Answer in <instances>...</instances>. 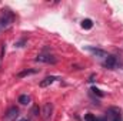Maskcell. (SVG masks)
Masks as SVG:
<instances>
[{
  "label": "cell",
  "mask_w": 123,
  "mask_h": 121,
  "mask_svg": "<svg viewBox=\"0 0 123 121\" xmlns=\"http://www.w3.org/2000/svg\"><path fill=\"white\" fill-rule=\"evenodd\" d=\"M14 22V14L10 10H3V13L0 14V33L7 30Z\"/></svg>",
  "instance_id": "cell-1"
},
{
  "label": "cell",
  "mask_w": 123,
  "mask_h": 121,
  "mask_svg": "<svg viewBox=\"0 0 123 121\" xmlns=\"http://www.w3.org/2000/svg\"><path fill=\"white\" fill-rule=\"evenodd\" d=\"M107 117L112 121H123V116H122V110L117 107H110L107 110Z\"/></svg>",
  "instance_id": "cell-2"
},
{
  "label": "cell",
  "mask_w": 123,
  "mask_h": 121,
  "mask_svg": "<svg viewBox=\"0 0 123 121\" xmlns=\"http://www.w3.org/2000/svg\"><path fill=\"white\" fill-rule=\"evenodd\" d=\"M36 61H39V63H47V64H56L57 59L53 54H44V53H42V54H39L36 57Z\"/></svg>",
  "instance_id": "cell-3"
},
{
  "label": "cell",
  "mask_w": 123,
  "mask_h": 121,
  "mask_svg": "<svg viewBox=\"0 0 123 121\" xmlns=\"http://www.w3.org/2000/svg\"><path fill=\"white\" fill-rule=\"evenodd\" d=\"M17 117H19V108L10 107V108L6 111V114H4V117H3V121H16Z\"/></svg>",
  "instance_id": "cell-4"
},
{
  "label": "cell",
  "mask_w": 123,
  "mask_h": 121,
  "mask_svg": "<svg viewBox=\"0 0 123 121\" xmlns=\"http://www.w3.org/2000/svg\"><path fill=\"white\" fill-rule=\"evenodd\" d=\"M52 113H53V104L52 103H46L42 108V118L44 121H47L52 117Z\"/></svg>",
  "instance_id": "cell-5"
},
{
  "label": "cell",
  "mask_w": 123,
  "mask_h": 121,
  "mask_svg": "<svg viewBox=\"0 0 123 121\" xmlns=\"http://www.w3.org/2000/svg\"><path fill=\"white\" fill-rule=\"evenodd\" d=\"M86 50H87V51H90L93 56H96V57H99V59H105V60H106V59L109 57V54H107L105 50H100V49H94V47L87 46V47H86Z\"/></svg>",
  "instance_id": "cell-6"
},
{
  "label": "cell",
  "mask_w": 123,
  "mask_h": 121,
  "mask_svg": "<svg viewBox=\"0 0 123 121\" xmlns=\"http://www.w3.org/2000/svg\"><path fill=\"white\" fill-rule=\"evenodd\" d=\"M105 67H107V68H117L119 67V60H117V57L116 56H109L106 61H105Z\"/></svg>",
  "instance_id": "cell-7"
},
{
  "label": "cell",
  "mask_w": 123,
  "mask_h": 121,
  "mask_svg": "<svg viewBox=\"0 0 123 121\" xmlns=\"http://www.w3.org/2000/svg\"><path fill=\"white\" fill-rule=\"evenodd\" d=\"M56 80H59V77H56V76H49V77H46L44 80H42L40 81V87H49L50 84H53Z\"/></svg>",
  "instance_id": "cell-8"
},
{
  "label": "cell",
  "mask_w": 123,
  "mask_h": 121,
  "mask_svg": "<svg viewBox=\"0 0 123 121\" xmlns=\"http://www.w3.org/2000/svg\"><path fill=\"white\" fill-rule=\"evenodd\" d=\"M34 73H37V70H34V68H30V70H23V71L17 73V77H19V78H23V77L30 76V74H34Z\"/></svg>",
  "instance_id": "cell-9"
},
{
  "label": "cell",
  "mask_w": 123,
  "mask_h": 121,
  "mask_svg": "<svg viewBox=\"0 0 123 121\" xmlns=\"http://www.w3.org/2000/svg\"><path fill=\"white\" fill-rule=\"evenodd\" d=\"M82 27H83V29H86V30L92 29V27H93V22L90 20V19H85V20L82 22Z\"/></svg>",
  "instance_id": "cell-10"
},
{
  "label": "cell",
  "mask_w": 123,
  "mask_h": 121,
  "mask_svg": "<svg viewBox=\"0 0 123 121\" xmlns=\"http://www.w3.org/2000/svg\"><path fill=\"white\" fill-rule=\"evenodd\" d=\"M19 103H20V104H23V105H26V104H29V103H30V97H29V95H26V94H23V95H20V97H19Z\"/></svg>",
  "instance_id": "cell-11"
},
{
  "label": "cell",
  "mask_w": 123,
  "mask_h": 121,
  "mask_svg": "<svg viewBox=\"0 0 123 121\" xmlns=\"http://www.w3.org/2000/svg\"><path fill=\"white\" fill-rule=\"evenodd\" d=\"M92 93H93V94H97L99 97H103V95H105V93H103V91L99 90V88H96V87H92Z\"/></svg>",
  "instance_id": "cell-12"
},
{
  "label": "cell",
  "mask_w": 123,
  "mask_h": 121,
  "mask_svg": "<svg viewBox=\"0 0 123 121\" xmlns=\"http://www.w3.org/2000/svg\"><path fill=\"white\" fill-rule=\"evenodd\" d=\"M85 121H96V117L93 114H86L85 116Z\"/></svg>",
  "instance_id": "cell-13"
},
{
  "label": "cell",
  "mask_w": 123,
  "mask_h": 121,
  "mask_svg": "<svg viewBox=\"0 0 123 121\" xmlns=\"http://www.w3.org/2000/svg\"><path fill=\"white\" fill-rule=\"evenodd\" d=\"M4 51H6V44H1V50H0V61L4 57Z\"/></svg>",
  "instance_id": "cell-14"
},
{
  "label": "cell",
  "mask_w": 123,
  "mask_h": 121,
  "mask_svg": "<svg viewBox=\"0 0 123 121\" xmlns=\"http://www.w3.org/2000/svg\"><path fill=\"white\" fill-rule=\"evenodd\" d=\"M30 114H31V116H33V117H34V116H37V114H39V107H37V105H34V107H33V108H31Z\"/></svg>",
  "instance_id": "cell-15"
},
{
  "label": "cell",
  "mask_w": 123,
  "mask_h": 121,
  "mask_svg": "<svg viewBox=\"0 0 123 121\" xmlns=\"http://www.w3.org/2000/svg\"><path fill=\"white\" fill-rule=\"evenodd\" d=\"M26 43V40H20V41H17V43H14V47H23V44Z\"/></svg>",
  "instance_id": "cell-16"
},
{
  "label": "cell",
  "mask_w": 123,
  "mask_h": 121,
  "mask_svg": "<svg viewBox=\"0 0 123 121\" xmlns=\"http://www.w3.org/2000/svg\"><path fill=\"white\" fill-rule=\"evenodd\" d=\"M92 81H94V74H92V76L89 77V83H92Z\"/></svg>",
  "instance_id": "cell-17"
},
{
  "label": "cell",
  "mask_w": 123,
  "mask_h": 121,
  "mask_svg": "<svg viewBox=\"0 0 123 121\" xmlns=\"http://www.w3.org/2000/svg\"><path fill=\"white\" fill-rule=\"evenodd\" d=\"M17 121H30V120H27V118H22V120H17Z\"/></svg>",
  "instance_id": "cell-18"
}]
</instances>
